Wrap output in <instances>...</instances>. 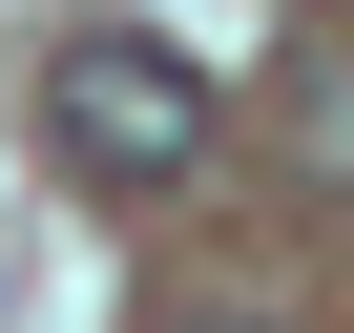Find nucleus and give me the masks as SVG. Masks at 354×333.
Instances as JSON below:
<instances>
[{
  "mask_svg": "<svg viewBox=\"0 0 354 333\" xmlns=\"http://www.w3.org/2000/svg\"><path fill=\"white\" fill-rule=\"evenodd\" d=\"M42 146L84 166V188H188V166H209V84H188V42L63 21V42H42Z\"/></svg>",
  "mask_w": 354,
  "mask_h": 333,
  "instance_id": "obj_1",
  "label": "nucleus"
},
{
  "mask_svg": "<svg viewBox=\"0 0 354 333\" xmlns=\"http://www.w3.org/2000/svg\"><path fill=\"white\" fill-rule=\"evenodd\" d=\"M188 333H250V312H188Z\"/></svg>",
  "mask_w": 354,
  "mask_h": 333,
  "instance_id": "obj_3",
  "label": "nucleus"
},
{
  "mask_svg": "<svg viewBox=\"0 0 354 333\" xmlns=\"http://www.w3.org/2000/svg\"><path fill=\"white\" fill-rule=\"evenodd\" d=\"M292 146H313V166H354V42H313V63H292Z\"/></svg>",
  "mask_w": 354,
  "mask_h": 333,
  "instance_id": "obj_2",
  "label": "nucleus"
}]
</instances>
